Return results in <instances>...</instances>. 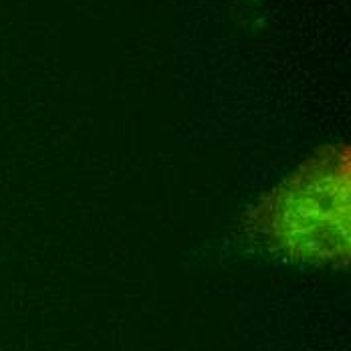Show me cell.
Returning a JSON list of instances; mask_svg holds the SVG:
<instances>
[{"label": "cell", "mask_w": 351, "mask_h": 351, "mask_svg": "<svg viewBox=\"0 0 351 351\" xmlns=\"http://www.w3.org/2000/svg\"><path fill=\"white\" fill-rule=\"evenodd\" d=\"M246 230L291 263L346 267L351 248V147H317L246 214Z\"/></svg>", "instance_id": "cell-1"}]
</instances>
